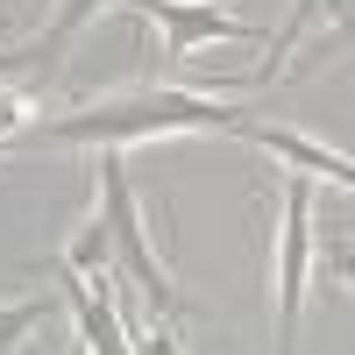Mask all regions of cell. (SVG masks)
<instances>
[{
  "instance_id": "obj_1",
  "label": "cell",
  "mask_w": 355,
  "mask_h": 355,
  "mask_svg": "<svg viewBox=\"0 0 355 355\" xmlns=\"http://www.w3.org/2000/svg\"><path fill=\"white\" fill-rule=\"evenodd\" d=\"M234 121H242V107L206 100V93H135V100L57 114V121H43V142L107 150V142H157V135H234Z\"/></svg>"
},
{
  "instance_id": "obj_5",
  "label": "cell",
  "mask_w": 355,
  "mask_h": 355,
  "mask_svg": "<svg viewBox=\"0 0 355 355\" xmlns=\"http://www.w3.org/2000/svg\"><path fill=\"white\" fill-rule=\"evenodd\" d=\"M50 270L64 277V306L78 320V341L93 348V355H128V334H121V320H114L107 277H78V270H64V263H50Z\"/></svg>"
},
{
  "instance_id": "obj_3",
  "label": "cell",
  "mask_w": 355,
  "mask_h": 355,
  "mask_svg": "<svg viewBox=\"0 0 355 355\" xmlns=\"http://www.w3.org/2000/svg\"><path fill=\"white\" fill-rule=\"evenodd\" d=\"M277 348L291 355V334H299V306H306V256H313V185L306 178H284L277 192Z\"/></svg>"
},
{
  "instance_id": "obj_4",
  "label": "cell",
  "mask_w": 355,
  "mask_h": 355,
  "mask_svg": "<svg viewBox=\"0 0 355 355\" xmlns=\"http://www.w3.org/2000/svg\"><path fill=\"white\" fill-rule=\"evenodd\" d=\"M135 15L164 28V64H192L199 43H263V28L214 8V0H135Z\"/></svg>"
},
{
  "instance_id": "obj_8",
  "label": "cell",
  "mask_w": 355,
  "mask_h": 355,
  "mask_svg": "<svg viewBox=\"0 0 355 355\" xmlns=\"http://www.w3.org/2000/svg\"><path fill=\"white\" fill-rule=\"evenodd\" d=\"M320 8H327V0H291V21L277 28V43H270V57H263V71H256L249 85H270V78L284 71V57H291V50H299V43H306V28L320 21ZM334 15H341V0H334Z\"/></svg>"
},
{
  "instance_id": "obj_10",
  "label": "cell",
  "mask_w": 355,
  "mask_h": 355,
  "mask_svg": "<svg viewBox=\"0 0 355 355\" xmlns=\"http://www.w3.org/2000/svg\"><path fill=\"white\" fill-rule=\"evenodd\" d=\"M21 121H28V100L15 93V85H8V78H0V142H8V135H15Z\"/></svg>"
},
{
  "instance_id": "obj_2",
  "label": "cell",
  "mask_w": 355,
  "mask_h": 355,
  "mask_svg": "<svg viewBox=\"0 0 355 355\" xmlns=\"http://www.w3.org/2000/svg\"><path fill=\"white\" fill-rule=\"evenodd\" d=\"M100 220H107V256L121 263V284L142 299V313H150V320H178V313H185V291H178L171 263L150 249V227H142V206H135V178H128L121 142L100 150Z\"/></svg>"
},
{
  "instance_id": "obj_9",
  "label": "cell",
  "mask_w": 355,
  "mask_h": 355,
  "mask_svg": "<svg viewBox=\"0 0 355 355\" xmlns=\"http://www.w3.org/2000/svg\"><path fill=\"white\" fill-rule=\"evenodd\" d=\"M50 320V299H21V306H0V355H15L28 334Z\"/></svg>"
},
{
  "instance_id": "obj_6",
  "label": "cell",
  "mask_w": 355,
  "mask_h": 355,
  "mask_svg": "<svg viewBox=\"0 0 355 355\" xmlns=\"http://www.w3.org/2000/svg\"><path fill=\"white\" fill-rule=\"evenodd\" d=\"M234 135L256 142V150H270V157H284L299 178H327L334 192H348V178H355L341 150H327V142H306L299 128H277V121H270V128H263V121H234Z\"/></svg>"
},
{
  "instance_id": "obj_7",
  "label": "cell",
  "mask_w": 355,
  "mask_h": 355,
  "mask_svg": "<svg viewBox=\"0 0 355 355\" xmlns=\"http://www.w3.org/2000/svg\"><path fill=\"white\" fill-rule=\"evenodd\" d=\"M100 8H135V0H57V15H50L43 36L28 43V50H15V57H0V78H8V71H50L57 57L71 50V36H78V28L93 21Z\"/></svg>"
}]
</instances>
